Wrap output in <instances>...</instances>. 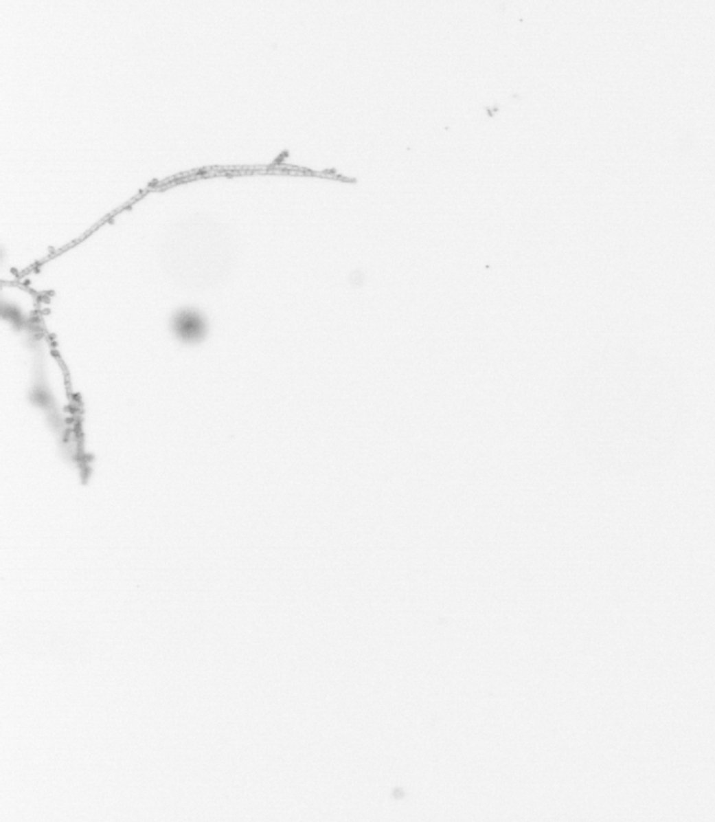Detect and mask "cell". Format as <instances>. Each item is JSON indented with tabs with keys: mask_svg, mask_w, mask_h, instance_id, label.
Segmentation results:
<instances>
[{
	"mask_svg": "<svg viewBox=\"0 0 715 822\" xmlns=\"http://www.w3.org/2000/svg\"><path fill=\"white\" fill-rule=\"evenodd\" d=\"M176 330L179 335L186 340H196L202 335L203 322L195 313H184L177 318Z\"/></svg>",
	"mask_w": 715,
	"mask_h": 822,
	"instance_id": "obj_1",
	"label": "cell"
}]
</instances>
